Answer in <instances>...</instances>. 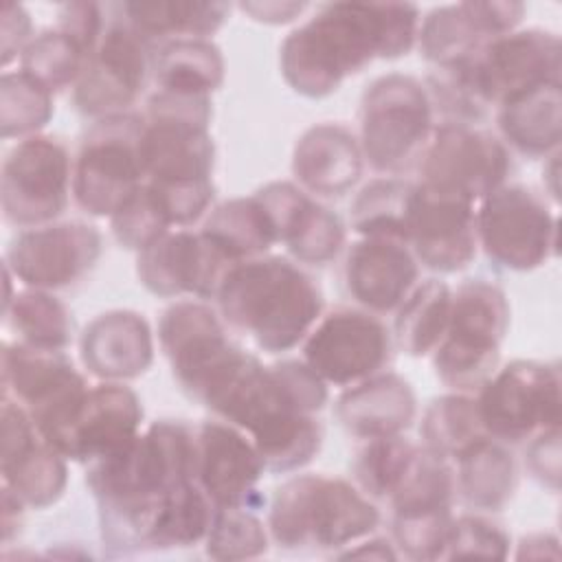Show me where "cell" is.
<instances>
[{"label": "cell", "instance_id": "cell-1", "mask_svg": "<svg viewBox=\"0 0 562 562\" xmlns=\"http://www.w3.org/2000/svg\"><path fill=\"white\" fill-rule=\"evenodd\" d=\"M419 9L411 2H331L294 29L279 48L285 83L307 97L334 94L373 59H397L417 44Z\"/></svg>", "mask_w": 562, "mask_h": 562}, {"label": "cell", "instance_id": "cell-2", "mask_svg": "<svg viewBox=\"0 0 562 562\" xmlns=\"http://www.w3.org/2000/svg\"><path fill=\"white\" fill-rule=\"evenodd\" d=\"M193 479V426L154 422L114 454L88 465L86 483L97 498L101 536L116 553L145 551L165 494Z\"/></svg>", "mask_w": 562, "mask_h": 562}, {"label": "cell", "instance_id": "cell-3", "mask_svg": "<svg viewBox=\"0 0 562 562\" xmlns=\"http://www.w3.org/2000/svg\"><path fill=\"white\" fill-rule=\"evenodd\" d=\"M215 303L222 321L266 353L294 349L323 316L318 283L299 263L274 255L235 263Z\"/></svg>", "mask_w": 562, "mask_h": 562}, {"label": "cell", "instance_id": "cell-4", "mask_svg": "<svg viewBox=\"0 0 562 562\" xmlns=\"http://www.w3.org/2000/svg\"><path fill=\"white\" fill-rule=\"evenodd\" d=\"M380 525L371 498L338 476L299 474L277 487L268 531L285 549H347Z\"/></svg>", "mask_w": 562, "mask_h": 562}, {"label": "cell", "instance_id": "cell-5", "mask_svg": "<svg viewBox=\"0 0 562 562\" xmlns=\"http://www.w3.org/2000/svg\"><path fill=\"white\" fill-rule=\"evenodd\" d=\"M509 327L505 292L483 279L452 292L446 334L432 351L437 378L457 393L479 391L498 369L501 342Z\"/></svg>", "mask_w": 562, "mask_h": 562}, {"label": "cell", "instance_id": "cell-6", "mask_svg": "<svg viewBox=\"0 0 562 562\" xmlns=\"http://www.w3.org/2000/svg\"><path fill=\"white\" fill-rule=\"evenodd\" d=\"M435 132L426 86L402 72L373 79L360 99V149L382 173L395 176L419 165Z\"/></svg>", "mask_w": 562, "mask_h": 562}, {"label": "cell", "instance_id": "cell-7", "mask_svg": "<svg viewBox=\"0 0 562 562\" xmlns=\"http://www.w3.org/2000/svg\"><path fill=\"white\" fill-rule=\"evenodd\" d=\"M143 116L116 114L94 121L72 162V198L94 217H112L143 184Z\"/></svg>", "mask_w": 562, "mask_h": 562}, {"label": "cell", "instance_id": "cell-8", "mask_svg": "<svg viewBox=\"0 0 562 562\" xmlns=\"http://www.w3.org/2000/svg\"><path fill=\"white\" fill-rule=\"evenodd\" d=\"M476 393L481 424L501 443L529 441L542 430L560 428L562 380L553 362L512 360Z\"/></svg>", "mask_w": 562, "mask_h": 562}, {"label": "cell", "instance_id": "cell-9", "mask_svg": "<svg viewBox=\"0 0 562 562\" xmlns=\"http://www.w3.org/2000/svg\"><path fill=\"white\" fill-rule=\"evenodd\" d=\"M476 239L505 270L529 272L558 252V215L525 184H503L479 202Z\"/></svg>", "mask_w": 562, "mask_h": 562}, {"label": "cell", "instance_id": "cell-10", "mask_svg": "<svg viewBox=\"0 0 562 562\" xmlns=\"http://www.w3.org/2000/svg\"><path fill=\"white\" fill-rule=\"evenodd\" d=\"M72 158L64 143L35 134L4 156L0 178L2 215L18 228L55 222L72 193Z\"/></svg>", "mask_w": 562, "mask_h": 562}, {"label": "cell", "instance_id": "cell-11", "mask_svg": "<svg viewBox=\"0 0 562 562\" xmlns=\"http://www.w3.org/2000/svg\"><path fill=\"white\" fill-rule=\"evenodd\" d=\"M88 386L64 351L24 342H4L2 347V395L26 408L50 446L68 426Z\"/></svg>", "mask_w": 562, "mask_h": 562}, {"label": "cell", "instance_id": "cell-12", "mask_svg": "<svg viewBox=\"0 0 562 562\" xmlns=\"http://www.w3.org/2000/svg\"><path fill=\"white\" fill-rule=\"evenodd\" d=\"M509 171L507 145L476 125L437 123L419 160V182L474 204L507 184Z\"/></svg>", "mask_w": 562, "mask_h": 562}, {"label": "cell", "instance_id": "cell-13", "mask_svg": "<svg viewBox=\"0 0 562 562\" xmlns=\"http://www.w3.org/2000/svg\"><path fill=\"white\" fill-rule=\"evenodd\" d=\"M393 338L367 310L338 307L318 318L303 340V360L329 384L347 389L391 362Z\"/></svg>", "mask_w": 562, "mask_h": 562}, {"label": "cell", "instance_id": "cell-14", "mask_svg": "<svg viewBox=\"0 0 562 562\" xmlns=\"http://www.w3.org/2000/svg\"><path fill=\"white\" fill-rule=\"evenodd\" d=\"M151 46L121 18L108 24L72 86L75 108L90 119L127 114L151 70Z\"/></svg>", "mask_w": 562, "mask_h": 562}, {"label": "cell", "instance_id": "cell-15", "mask_svg": "<svg viewBox=\"0 0 562 562\" xmlns=\"http://www.w3.org/2000/svg\"><path fill=\"white\" fill-rule=\"evenodd\" d=\"M101 233L81 220L22 228L9 244L4 266L35 290H61L79 283L99 261Z\"/></svg>", "mask_w": 562, "mask_h": 562}, {"label": "cell", "instance_id": "cell-16", "mask_svg": "<svg viewBox=\"0 0 562 562\" xmlns=\"http://www.w3.org/2000/svg\"><path fill=\"white\" fill-rule=\"evenodd\" d=\"M483 99L496 108L547 83H560V37L542 29L512 31L487 40L472 57Z\"/></svg>", "mask_w": 562, "mask_h": 562}, {"label": "cell", "instance_id": "cell-17", "mask_svg": "<svg viewBox=\"0 0 562 562\" xmlns=\"http://www.w3.org/2000/svg\"><path fill=\"white\" fill-rule=\"evenodd\" d=\"M406 246L417 263L432 272L463 270L479 248L474 202L417 182L411 198Z\"/></svg>", "mask_w": 562, "mask_h": 562}, {"label": "cell", "instance_id": "cell-18", "mask_svg": "<svg viewBox=\"0 0 562 562\" xmlns=\"http://www.w3.org/2000/svg\"><path fill=\"white\" fill-rule=\"evenodd\" d=\"M235 266L202 231H169L138 252L136 277L156 296L215 299L226 272Z\"/></svg>", "mask_w": 562, "mask_h": 562}, {"label": "cell", "instance_id": "cell-19", "mask_svg": "<svg viewBox=\"0 0 562 562\" xmlns=\"http://www.w3.org/2000/svg\"><path fill=\"white\" fill-rule=\"evenodd\" d=\"M0 419L2 485L33 509L57 503L68 483V459L40 435L26 408L7 395H2Z\"/></svg>", "mask_w": 562, "mask_h": 562}, {"label": "cell", "instance_id": "cell-20", "mask_svg": "<svg viewBox=\"0 0 562 562\" xmlns=\"http://www.w3.org/2000/svg\"><path fill=\"white\" fill-rule=\"evenodd\" d=\"M266 472L250 437L237 426L202 422L193 426V481L215 507L257 509V483Z\"/></svg>", "mask_w": 562, "mask_h": 562}, {"label": "cell", "instance_id": "cell-21", "mask_svg": "<svg viewBox=\"0 0 562 562\" xmlns=\"http://www.w3.org/2000/svg\"><path fill=\"white\" fill-rule=\"evenodd\" d=\"M143 404L123 382L88 386L55 448L77 463H94L121 450L140 432Z\"/></svg>", "mask_w": 562, "mask_h": 562}, {"label": "cell", "instance_id": "cell-22", "mask_svg": "<svg viewBox=\"0 0 562 562\" xmlns=\"http://www.w3.org/2000/svg\"><path fill=\"white\" fill-rule=\"evenodd\" d=\"M417 279L419 263L400 239L360 237L347 250V292L371 314L395 312L417 285Z\"/></svg>", "mask_w": 562, "mask_h": 562}, {"label": "cell", "instance_id": "cell-23", "mask_svg": "<svg viewBox=\"0 0 562 562\" xmlns=\"http://www.w3.org/2000/svg\"><path fill=\"white\" fill-rule=\"evenodd\" d=\"M81 362L103 382H127L154 362V336L143 314L110 310L94 316L79 338Z\"/></svg>", "mask_w": 562, "mask_h": 562}, {"label": "cell", "instance_id": "cell-24", "mask_svg": "<svg viewBox=\"0 0 562 562\" xmlns=\"http://www.w3.org/2000/svg\"><path fill=\"white\" fill-rule=\"evenodd\" d=\"M364 169L358 136L340 123H318L303 132L292 154V173L305 193L338 198L356 187Z\"/></svg>", "mask_w": 562, "mask_h": 562}, {"label": "cell", "instance_id": "cell-25", "mask_svg": "<svg viewBox=\"0 0 562 562\" xmlns=\"http://www.w3.org/2000/svg\"><path fill=\"white\" fill-rule=\"evenodd\" d=\"M336 419L358 439L402 435L417 415L411 384L397 373H375L347 386L336 400Z\"/></svg>", "mask_w": 562, "mask_h": 562}, {"label": "cell", "instance_id": "cell-26", "mask_svg": "<svg viewBox=\"0 0 562 562\" xmlns=\"http://www.w3.org/2000/svg\"><path fill=\"white\" fill-rule=\"evenodd\" d=\"M123 20L149 44L176 40H209L226 22L231 4L202 0H138L123 2Z\"/></svg>", "mask_w": 562, "mask_h": 562}, {"label": "cell", "instance_id": "cell-27", "mask_svg": "<svg viewBox=\"0 0 562 562\" xmlns=\"http://www.w3.org/2000/svg\"><path fill=\"white\" fill-rule=\"evenodd\" d=\"M498 130L509 147L529 158H547L560 151L562 92L560 83H547L498 108Z\"/></svg>", "mask_w": 562, "mask_h": 562}, {"label": "cell", "instance_id": "cell-28", "mask_svg": "<svg viewBox=\"0 0 562 562\" xmlns=\"http://www.w3.org/2000/svg\"><path fill=\"white\" fill-rule=\"evenodd\" d=\"M454 461L457 492L472 509L498 512L512 501L518 485V470L512 452L501 441L485 437L463 450Z\"/></svg>", "mask_w": 562, "mask_h": 562}, {"label": "cell", "instance_id": "cell-29", "mask_svg": "<svg viewBox=\"0 0 562 562\" xmlns=\"http://www.w3.org/2000/svg\"><path fill=\"white\" fill-rule=\"evenodd\" d=\"M151 72L162 92L211 97L224 83L226 64L211 40H176L156 50Z\"/></svg>", "mask_w": 562, "mask_h": 562}, {"label": "cell", "instance_id": "cell-30", "mask_svg": "<svg viewBox=\"0 0 562 562\" xmlns=\"http://www.w3.org/2000/svg\"><path fill=\"white\" fill-rule=\"evenodd\" d=\"M202 233L235 263L263 257L277 244L274 228L255 195L217 204L209 211Z\"/></svg>", "mask_w": 562, "mask_h": 562}, {"label": "cell", "instance_id": "cell-31", "mask_svg": "<svg viewBox=\"0 0 562 562\" xmlns=\"http://www.w3.org/2000/svg\"><path fill=\"white\" fill-rule=\"evenodd\" d=\"M450 301L452 290L446 281L426 279L424 283H417L395 310L397 347L413 358L432 353L446 334Z\"/></svg>", "mask_w": 562, "mask_h": 562}, {"label": "cell", "instance_id": "cell-32", "mask_svg": "<svg viewBox=\"0 0 562 562\" xmlns=\"http://www.w3.org/2000/svg\"><path fill=\"white\" fill-rule=\"evenodd\" d=\"M213 514L215 505L193 479L173 485L154 518L147 551L184 549L204 542Z\"/></svg>", "mask_w": 562, "mask_h": 562}, {"label": "cell", "instance_id": "cell-33", "mask_svg": "<svg viewBox=\"0 0 562 562\" xmlns=\"http://www.w3.org/2000/svg\"><path fill=\"white\" fill-rule=\"evenodd\" d=\"M487 40L470 2L432 9L417 31V46L435 68L470 59Z\"/></svg>", "mask_w": 562, "mask_h": 562}, {"label": "cell", "instance_id": "cell-34", "mask_svg": "<svg viewBox=\"0 0 562 562\" xmlns=\"http://www.w3.org/2000/svg\"><path fill=\"white\" fill-rule=\"evenodd\" d=\"M413 189V182L395 176L367 182L351 202V228L360 237L400 239L406 244Z\"/></svg>", "mask_w": 562, "mask_h": 562}, {"label": "cell", "instance_id": "cell-35", "mask_svg": "<svg viewBox=\"0 0 562 562\" xmlns=\"http://www.w3.org/2000/svg\"><path fill=\"white\" fill-rule=\"evenodd\" d=\"M4 321L18 334V342L64 351L72 340L68 307L46 290L24 288L4 305Z\"/></svg>", "mask_w": 562, "mask_h": 562}, {"label": "cell", "instance_id": "cell-36", "mask_svg": "<svg viewBox=\"0 0 562 562\" xmlns=\"http://www.w3.org/2000/svg\"><path fill=\"white\" fill-rule=\"evenodd\" d=\"M457 492L450 459L422 446L413 450L389 503L393 514L450 509Z\"/></svg>", "mask_w": 562, "mask_h": 562}, {"label": "cell", "instance_id": "cell-37", "mask_svg": "<svg viewBox=\"0 0 562 562\" xmlns=\"http://www.w3.org/2000/svg\"><path fill=\"white\" fill-rule=\"evenodd\" d=\"M419 435L426 448L448 459H457L463 450L490 437L481 424L476 397L457 391L435 397L426 406Z\"/></svg>", "mask_w": 562, "mask_h": 562}, {"label": "cell", "instance_id": "cell-38", "mask_svg": "<svg viewBox=\"0 0 562 562\" xmlns=\"http://www.w3.org/2000/svg\"><path fill=\"white\" fill-rule=\"evenodd\" d=\"M268 472H292L307 465L323 446V426L310 413L279 417L250 435Z\"/></svg>", "mask_w": 562, "mask_h": 562}, {"label": "cell", "instance_id": "cell-39", "mask_svg": "<svg viewBox=\"0 0 562 562\" xmlns=\"http://www.w3.org/2000/svg\"><path fill=\"white\" fill-rule=\"evenodd\" d=\"M88 55L64 31L50 29L31 40L20 55V70L40 81L53 94L75 86Z\"/></svg>", "mask_w": 562, "mask_h": 562}, {"label": "cell", "instance_id": "cell-40", "mask_svg": "<svg viewBox=\"0 0 562 562\" xmlns=\"http://www.w3.org/2000/svg\"><path fill=\"white\" fill-rule=\"evenodd\" d=\"M426 92L441 123L476 125L490 112V103L479 90L470 59L435 68L426 81Z\"/></svg>", "mask_w": 562, "mask_h": 562}, {"label": "cell", "instance_id": "cell-41", "mask_svg": "<svg viewBox=\"0 0 562 562\" xmlns=\"http://www.w3.org/2000/svg\"><path fill=\"white\" fill-rule=\"evenodd\" d=\"M53 116V92L22 70L4 72L0 79V127L2 136H35Z\"/></svg>", "mask_w": 562, "mask_h": 562}, {"label": "cell", "instance_id": "cell-42", "mask_svg": "<svg viewBox=\"0 0 562 562\" xmlns=\"http://www.w3.org/2000/svg\"><path fill=\"white\" fill-rule=\"evenodd\" d=\"M283 244L296 263L325 266L336 259L345 246V224L331 209L312 198Z\"/></svg>", "mask_w": 562, "mask_h": 562}, {"label": "cell", "instance_id": "cell-43", "mask_svg": "<svg viewBox=\"0 0 562 562\" xmlns=\"http://www.w3.org/2000/svg\"><path fill=\"white\" fill-rule=\"evenodd\" d=\"M415 446L402 437L364 439V446L351 461V474L356 487L369 498H386L393 494Z\"/></svg>", "mask_w": 562, "mask_h": 562}, {"label": "cell", "instance_id": "cell-44", "mask_svg": "<svg viewBox=\"0 0 562 562\" xmlns=\"http://www.w3.org/2000/svg\"><path fill=\"white\" fill-rule=\"evenodd\" d=\"M268 536L270 531L252 509L215 507L204 547L215 560H248L268 551Z\"/></svg>", "mask_w": 562, "mask_h": 562}, {"label": "cell", "instance_id": "cell-45", "mask_svg": "<svg viewBox=\"0 0 562 562\" xmlns=\"http://www.w3.org/2000/svg\"><path fill=\"white\" fill-rule=\"evenodd\" d=\"M114 239L134 252L145 250L171 231V222L156 193L143 184L112 217Z\"/></svg>", "mask_w": 562, "mask_h": 562}, {"label": "cell", "instance_id": "cell-46", "mask_svg": "<svg viewBox=\"0 0 562 562\" xmlns=\"http://www.w3.org/2000/svg\"><path fill=\"white\" fill-rule=\"evenodd\" d=\"M450 509L411 512L393 516V538L404 555L413 560H441L452 525Z\"/></svg>", "mask_w": 562, "mask_h": 562}, {"label": "cell", "instance_id": "cell-47", "mask_svg": "<svg viewBox=\"0 0 562 562\" xmlns=\"http://www.w3.org/2000/svg\"><path fill=\"white\" fill-rule=\"evenodd\" d=\"M509 551V536L492 520L465 514L452 518L441 560L450 558H492L503 560Z\"/></svg>", "mask_w": 562, "mask_h": 562}, {"label": "cell", "instance_id": "cell-48", "mask_svg": "<svg viewBox=\"0 0 562 562\" xmlns=\"http://www.w3.org/2000/svg\"><path fill=\"white\" fill-rule=\"evenodd\" d=\"M57 29L75 40L81 50L90 57L103 37L108 24L103 18V7L97 2H68L61 4L57 13Z\"/></svg>", "mask_w": 562, "mask_h": 562}, {"label": "cell", "instance_id": "cell-49", "mask_svg": "<svg viewBox=\"0 0 562 562\" xmlns=\"http://www.w3.org/2000/svg\"><path fill=\"white\" fill-rule=\"evenodd\" d=\"M525 463L538 483L555 492L560 485V428H549L531 437Z\"/></svg>", "mask_w": 562, "mask_h": 562}, {"label": "cell", "instance_id": "cell-50", "mask_svg": "<svg viewBox=\"0 0 562 562\" xmlns=\"http://www.w3.org/2000/svg\"><path fill=\"white\" fill-rule=\"evenodd\" d=\"M33 22L22 4L7 2L2 7V66H9L31 44Z\"/></svg>", "mask_w": 562, "mask_h": 562}, {"label": "cell", "instance_id": "cell-51", "mask_svg": "<svg viewBox=\"0 0 562 562\" xmlns=\"http://www.w3.org/2000/svg\"><path fill=\"white\" fill-rule=\"evenodd\" d=\"M239 9L252 20L263 24H288L296 20L307 4L305 2H241Z\"/></svg>", "mask_w": 562, "mask_h": 562}, {"label": "cell", "instance_id": "cell-52", "mask_svg": "<svg viewBox=\"0 0 562 562\" xmlns=\"http://www.w3.org/2000/svg\"><path fill=\"white\" fill-rule=\"evenodd\" d=\"M560 540L551 533H529L520 540L516 558L525 560V558H560Z\"/></svg>", "mask_w": 562, "mask_h": 562}, {"label": "cell", "instance_id": "cell-53", "mask_svg": "<svg viewBox=\"0 0 562 562\" xmlns=\"http://www.w3.org/2000/svg\"><path fill=\"white\" fill-rule=\"evenodd\" d=\"M24 507L26 505L9 487L2 485V540H4V544H9L15 533H20Z\"/></svg>", "mask_w": 562, "mask_h": 562}, {"label": "cell", "instance_id": "cell-54", "mask_svg": "<svg viewBox=\"0 0 562 562\" xmlns=\"http://www.w3.org/2000/svg\"><path fill=\"white\" fill-rule=\"evenodd\" d=\"M340 558H375V560H393L397 558V553L391 549V544L382 538H375V540H367V542H360L358 547H347V551L338 553Z\"/></svg>", "mask_w": 562, "mask_h": 562}]
</instances>
